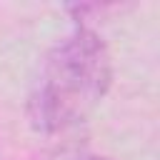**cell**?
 <instances>
[{"mask_svg": "<svg viewBox=\"0 0 160 160\" xmlns=\"http://www.w3.org/2000/svg\"><path fill=\"white\" fill-rule=\"evenodd\" d=\"M112 80L102 38L75 28L45 58L30 92V120L40 132H60L82 122L105 98Z\"/></svg>", "mask_w": 160, "mask_h": 160, "instance_id": "cell-1", "label": "cell"}, {"mask_svg": "<svg viewBox=\"0 0 160 160\" xmlns=\"http://www.w3.org/2000/svg\"><path fill=\"white\" fill-rule=\"evenodd\" d=\"M80 160H108V158H98V155H88V158H80Z\"/></svg>", "mask_w": 160, "mask_h": 160, "instance_id": "cell-2", "label": "cell"}]
</instances>
